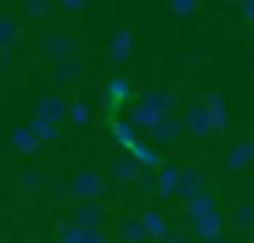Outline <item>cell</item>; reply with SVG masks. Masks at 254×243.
<instances>
[{
  "label": "cell",
  "mask_w": 254,
  "mask_h": 243,
  "mask_svg": "<svg viewBox=\"0 0 254 243\" xmlns=\"http://www.w3.org/2000/svg\"><path fill=\"white\" fill-rule=\"evenodd\" d=\"M106 62L108 65H125L127 60H132L135 54V35H132L130 27H117L108 38V46H106Z\"/></svg>",
  "instance_id": "obj_1"
},
{
  "label": "cell",
  "mask_w": 254,
  "mask_h": 243,
  "mask_svg": "<svg viewBox=\"0 0 254 243\" xmlns=\"http://www.w3.org/2000/svg\"><path fill=\"white\" fill-rule=\"evenodd\" d=\"M103 189H106L103 176L95 168H81L73 176V181H70V194L78 197L81 203H87V200H98L103 194Z\"/></svg>",
  "instance_id": "obj_2"
},
{
  "label": "cell",
  "mask_w": 254,
  "mask_h": 243,
  "mask_svg": "<svg viewBox=\"0 0 254 243\" xmlns=\"http://www.w3.org/2000/svg\"><path fill=\"white\" fill-rule=\"evenodd\" d=\"M176 95L171 89H149L135 100V106H141L143 111H149L152 117L162 119V117H171V111L176 108Z\"/></svg>",
  "instance_id": "obj_3"
},
{
  "label": "cell",
  "mask_w": 254,
  "mask_h": 243,
  "mask_svg": "<svg viewBox=\"0 0 254 243\" xmlns=\"http://www.w3.org/2000/svg\"><path fill=\"white\" fill-rule=\"evenodd\" d=\"M60 243H108L100 227H78L73 222H57Z\"/></svg>",
  "instance_id": "obj_4"
},
{
  "label": "cell",
  "mask_w": 254,
  "mask_h": 243,
  "mask_svg": "<svg viewBox=\"0 0 254 243\" xmlns=\"http://www.w3.org/2000/svg\"><path fill=\"white\" fill-rule=\"evenodd\" d=\"M78 41L70 38V35H63V33H46L44 38V54L54 62H63V60H73L78 57Z\"/></svg>",
  "instance_id": "obj_5"
},
{
  "label": "cell",
  "mask_w": 254,
  "mask_h": 243,
  "mask_svg": "<svg viewBox=\"0 0 254 243\" xmlns=\"http://www.w3.org/2000/svg\"><path fill=\"white\" fill-rule=\"evenodd\" d=\"M181 132H184V122L171 114V117L157 119L154 124L149 127V141H152L154 149L157 146H171V143H176L181 138Z\"/></svg>",
  "instance_id": "obj_6"
},
{
  "label": "cell",
  "mask_w": 254,
  "mask_h": 243,
  "mask_svg": "<svg viewBox=\"0 0 254 243\" xmlns=\"http://www.w3.org/2000/svg\"><path fill=\"white\" fill-rule=\"evenodd\" d=\"M205 186V173L197 165H187L179 170V184H176V197L184 200V203H190L195 194H200Z\"/></svg>",
  "instance_id": "obj_7"
},
{
  "label": "cell",
  "mask_w": 254,
  "mask_h": 243,
  "mask_svg": "<svg viewBox=\"0 0 254 243\" xmlns=\"http://www.w3.org/2000/svg\"><path fill=\"white\" fill-rule=\"evenodd\" d=\"M65 114H68V103H65L63 95H57V92L38 95V100H35V117L38 119L57 124V122H63Z\"/></svg>",
  "instance_id": "obj_8"
},
{
  "label": "cell",
  "mask_w": 254,
  "mask_h": 243,
  "mask_svg": "<svg viewBox=\"0 0 254 243\" xmlns=\"http://www.w3.org/2000/svg\"><path fill=\"white\" fill-rule=\"evenodd\" d=\"M103 108H108V111H117V108H122L125 103L132 100V87L130 81H127L125 76H114L111 81L106 84V89H103Z\"/></svg>",
  "instance_id": "obj_9"
},
{
  "label": "cell",
  "mask_w": 254,
  "mask_h": 243,
  "mask_svg": "<svg viewBox=\"0 0 254 243\" xmlns=\"http://www.w3.org/2000/svg\"><path fill=\"white\" fill-rule=\"evenodd\" d=\"M205 111H208L211 117V124H214L216 132H225L227 130V100L222 92H216V89H208L205 92Z\"/></svg>",
  "instance_id": "obj_10"
},
{
  "label": "cell",
  "mask_w": 254,
  "mask_h": 243,
  "mask_svg": "<svg viewBox=\"0 0 254 243\" xmlns=\"http://www.w3.org/2000/svg\"><path fill=\"white\" fill-rule=\"evenodd\" d=\"M181 122H184V130H190L192 135H208V132L214 130L211 117H208V111H205L203 103H195V106L187 108V114H184Z\"/></svg>",
  "instance_id": "obj_11"
},
{
  "label": "cell",
  "mask_w": 254,
  "mask_h": 243,
  "mask_svg": "<svg viewBox=\"0 0 254 243\" xmlns=\"http://www.w3.org/2000/svg\"><path fill=\"white\" fill-rule=\"evenodd\" d=\"M84 76H87V68H84L81 57L63 60V62H57V68H54V78H57V84H63V87H76Z\"/></svg>",
  "instance_id": "obj_12"
},
{
  "label": "cell",
  "mask_w": 254,
  "mask_h": 243,
  "mask_svg": "<svg viewBox=\"0 0 254 243\" xmlns=\"http://www.w3.org/2000/svg\"><path fill=\"white\" fill-rule=\"evenodd\" d=\"M103 219H106V211L98 200H87V203H78L76 214H73V224L78 227H100Z\"/></svg>",
  "instance_id": "obj_13"
},
{
  "label": "cell",
  "mask_w": 254,
  "mask_h": 243,
  "mask_svg": "<svg viewBox=\"0 0 254 243\" xmlns=\"http://www.w3.org/2000/svg\"><path fill=\"white\" fill-rule=\"evenodd\" d=\"M111 138L119 149L127 151V154L132 151V146L141 141V138H138V130L130 124V119H114L111 122Z\"/></svg>",
  "instance_id": "obj_14"
},
{
  "label": "cell",
  "mask_w": 254,
  "mask_h": 243,
  "mask_svg": "<svg viewBox=\"0 0 254 243\" xmlns=\"http://www.w3.org/2000/svg\"><path fill=\"white\" fill-rule=\"evenodd\" d=\"M111 176L119 184H132V181H138V176H141V168H138V162L132 160L130 154H119L111 160Z\"/></svg>",
  "instance_id": "obj_15"
},
{
  "label": "cell",
  "mask_w": 254,
  "mask_h": 243,
  "mask_svg": "<svg viewBox=\"0 0 254 243\" xmlns=\"http://www.w3.org/2000/svg\"><path fill=\"white\" fill-rule=\"evenodd\" d=\"M222 224H225L222 214H219V211H211V214H205V216H200V219L192 222V233H195L200 241H208V238L222 235Z\"/></svg>",
  "instance_id": "obj_16"
},
{
  "label": "cell",
  "mask_w": 254,
  "mask_h": 243,
  "mask_svg": "<svg viewBox=\"0 0 254 243\" xmlns=\"http://www.w3.org/2000/svg\"><path fill=\"white\" fill-rule=\"evenodd\" d=\"M16 184L22 186V192H25L27 197H35V194H41L46 186H49V179H46L38 168H25L19 176H16Z\"/></svg>",
  "instance_id": "obj_17"
},
{
  "label": "cell",
  "mask_w": 254,
  "mask_h": 243,
  "mask_svg": "<svg viewBox=\"0 0 254 243\" xmlns=\"http://www.w3.org/2000/svg\"><path fill=\"white\" fill-rule=\"evenodd\" d=\"M130 157L138 162V168H146V170H160L162 168V154L146 141H138L135 146H132Z\"/></svg>",
  "instance_id": "obj_18"
},
{
  "label": "cell",
  "mask_w": 254,
  "mask_h": 243,
  "mask_svg": "<svg viewBox=\"0 0 254 243\" xmlns=\"http://www.w3.org/2000/svg\"><path fill=\"white\" fill-rule=\"evenodd\" d=\"M179 165H162L157 170V197L160 200H171L173 192H176V184H179Z\"/></svg>",
  "instance_id": "obj_19"
},
{
  "label": "cell",
  "mask_w": 254,
  "mask_h": 243,
  "mask_svg": "<svg viewBox=\"0 0 254 243\" xmlns=\"http://www.w3.org/2000/svg\"><path fill=\"white\" fill-rule=\"evenodd\" d=\"M252 165H254V141L235 146L227 154V168L233 170V173H244V170H249Z\"/></svg>",
  "instance_id": "obj_20"
},
{
  "label": "cell",
  "mask_w": 254,
  "mask_h": 243,
  "mask_svg": "<svg viewBox=\"0 0 254 243\" xmlns=\"http://www.w3.org/2000/svg\"><path fill=\"white\" fill-rule=\"evenodd\" d=\"M117 238L122 243H146L149 233H146L141 219H122L117 224Z\"/></svg>",
  "instance_id": "obj_21"
},
{
  "label": "cell",
  "mask_w": 254,
  "mask_h": 243,
  "mask_svg": "<svg viewBox=\"0 0 254 243\" xmlns=\"http://www.w3.org/2000/svg\"><path fill=\"white\" fill-rule=\"evenodd\" d=\"M11 146H14V151H19V154H35V151L41 149L38 138L33 135V130H30L27 124L11 130Z\"/></svg>",
  "instance_id": "obj_22"
},
{
  "label": "cell",
  "mask_w": 254,
  "mask_h": 243,
  "mask_svg": "<svg viewBox=\"0 0 254 243\" xmlns=\"http://www.w3.org/2000/svg\"><path fill=\"white\" fill-rule=\"evenodd\" d=\"M141 222H143V227H146L149 238H154V241H165L168 233H171L168 219L162 216V211H157V208H149L146 214L141 216Z\"/></svg>",
  "instance_id": "obj_23"
},
{
  "label": "cell",
  "mask_w": 254,
  "mask_h": 243,
  "mask_svg": "<svg viewBox=\"0 0 254 243\" xmlns=\"http://www.w3.org/2000/svg\"><path fill=\"white\" fill-rule=\"evenodd\" d=\"M211 211H216V200H214V194H208V192L195 194V197L187 203V219H190V222H195V219L211 214Z\"/></svg>",
  "instance_id": "obj_24"
},
{
  "label": "cell",
  "mask_w": 254,
  "mask_h": 243,
  "mask_svg": "<svg viewBox=\"0 0 254 243\" xmlns=\"http://www.w3.org/2000/svg\"><path fill=\"white\" fill-rule=\"evenodd\" d=\"M27 127L33 130V135L38 138V143H52V141H57V135H60L57 124H52V122H44V119H38V117L30 119Z\"/></svg>",
  "instance_id": "obj_25"
},
{
  "label": "cell",
  "mask_w": 254,
  "mask_h": 243,
  "mask_svg": "<svg viewBox=\"0 0 254 243\" xmlns=\"http://www.w3.org/2000/svg\"><path fill=\"white\" fill-rule=\"evenodd\" d=\"M16 38H19V27H16L14 16L0 14V52H3V49H11L16 44Z\"/></svg>",
  "instance_id": "obj_26"
},
{
  "label": "cell",
  "mask_w": 254,
  "mask_h": 243,
  "mask_svg": "<svg viewBox=\"0 0 254 243\" xmlns=\"http://www.w3.org/2000/svg\"><path fill=\"white\" fill-rule=\"evenodd\" d=\"M230 219H233L235 230H252L254 227V205L252 203H238L233 208V214H230Z\"/></svg>",
  "instance_id": "obj_27"
},
{
  "label": "cell",
  "mask_w": 254,
  "mask_h": 243,
  "mask_svg": "<svg viewBox=\"0 0 254 243\" xmlns=\"http://www.w3.org/2000/svg\"><path fill=\"white\" fill-rule=\"evenodd\" d=\"M68 114H70V122H73L76 127L89 124V119H92V111H89V106L81 100V97H76V100L68 106Z\"/></svg>",
  "instance_id": "obj_28"
},
{
  "label": "cell",
  "mask_w": 254,
  "mask_h": 243,
  "mask_svg": "<svg viewBox=\"0 0 254 243\" xmlns=\"http://www.w3.org/2000/svg\"><path fill=\"white\" fill-rule=\"evenodd\" d=\"M168 8H171V14L181 16V19H190V16H195L200 11V3L197 0H171Z\"/></svg>",
  "instance_id": "obj_29"
},
{
  "label": "cell",
  "mask_w": 254,
  "mask_h": 243,
  "mask_svg": "<svg viewBox=\"0 0 254 243\" xmlns=\"http://www.w3.org/2000/svg\"><path fill=\"white\" fill-rule=\"evenodd\" d=\"M22 8H25V14L33 16V19H44V16H49V11H52L46 0H27Z\"/></svg>",
  "instance_id": "obj_30"
},
{
  "label": "cell",
  "mask_w": 254,
  "mask_h": 243,
  "mask_svg": "<svg viewBox=\"0 0 254 243\" xmlns=\"http://www.w3.org/2000/svg\"><path fill=\"white\" fill-rule=\"evenodd\" d=\"M157 192V176L152 173H141L138 176V194L141 197H149V194Z\"/></svg>",
  "instance_id": "obj_31"
},
{
  "label": "cell",
  "mask_w": 254,
  "mask_h": 243,
  "mask_svg": "<svg viewBox=\"0 0 254 243\" xmlns=\"http://www.w3.org/2000/svg\"><path fill=\"white\" fill-rule=\"evenodd\" d=\"M165 243H192V235H190V230H184V227H173L171 233H168Z\"/></svg>",
  "instance_id": "obj_32"
},
{
  "label": "cell",
  "mask_w": 254,
  "mask_h": 243,
  "mask_svg": "<svg viewBox=\"0 0 254 243\" xmlns=\"http://www.w3.org/2000/svg\"><path fill=\"white\" fill-rule=\"evenodd\" d=\"M241 14L246 16V22L254 24V0H244V3H241Z\"/></svg>",
  "instance_id": "obj_33"
},
{
  "label": "cell",
  "mask_w": 254,
  "mask_h": 243,
  "mask_svg": "<svg viewBox=\"0 0 254 243\" xmlns=\"http://www.w3.org/2000/svg\"><path fill=\"white\" fill-rule=\"evenodd\" d=\"M52 194H54V197H68V194H70V184H52Z\"/></svg>",
  "instance_id": "obj_34"
},
{
  "label": "cell",
  "mask_w": 254,
  "mask_h": 243,
  "mask_svg": "<svg viewBox=\"0 0 254 243\" xmlns=\"http://www.w3.org/2000/svg\"><path fill=\"white\" fill-rule=\"evenodd\" d=\"M63 8L65 11H84L87 3H81V0H63Z\"/></svg>",
  "instance_id": "obj_35"
},
{
  "label": "cell",
  "mask_w": 254,
  "mask_h": 243,
  "mask_svg": "<svg viewBox=\"0 0 254 243\" xmlns=\"http://www.w3.org/2000/svg\"><path fill=\"white\" fill-rule=\"evenodd\" d=\"M200 243H227L222 235H216V238H208V241H200Z\"/></svg>",
  "instance_id": "obj_36"
}]
</instances>
